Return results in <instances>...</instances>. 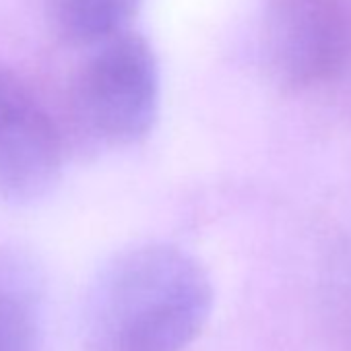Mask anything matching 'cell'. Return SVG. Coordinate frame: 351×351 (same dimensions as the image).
Returning a JSON list of instances; mask_svg holds the SVG:
<instances>
[{
	"mask_svg": "<svg viewBox=\"0 0 351 351\" xmlns=\"http://www.w3.org/2000/svg\"><path fill=\"white\" fill-rule=\"evenodd\" d=\"M215 304L203 263L171 244L118 252L93 279L83 312L89 351H184Z\"/></svg>",
	"mask_w": 351,
	"mask_h": 351,
	"instance_id": "obj_1",
	"label": "cell"
},
{
	"mask_svg": "<svg viewBox=\"0 0 351 351\" xmlns=\"http://www.w3.org/2000/svg\"><path fill=\"white\" fill-rule=\"evenodd\" d=\"M91 48L73 85L75 118L104 145H136L149 136L159 116L157 54L141 34L130 29Z\"/></svg>",
	"mask_w": 351,
	"mask_h": 351,
	"instance_id": "obj_2",
	"label": "cell"
},
{
	"mask_svg": "<svg viewBox=\"0 0 351 351\" xmlns=\"http://www.w3.org/2000/svg\"><path fill=\"white\" fill-rule=\"evenodd\" d=\"M62 136L23 79L0 60V197L44 199L62 171Z\"/></svg>",
	"mask_w": 351,
	"mask_h": 351,
	"instance_id": "obj_3",
	"label": "cell"
},
{
	"mask_svg": "<svg viewBox=\"0 0 351 351\" xmlns=\"http://www.w3.org/2000/svg\"><path fill=\"white\" fill-rule=\"evenodd\" d=\"M143 0H44L54 34L73 46H95L128 29Z\"/></svg>",
	"mask_w": 351,
	"mask_h": 351,
	"instance_id": "obj_4",
	"label": "cell"
},
{
	"mask_svg": "<svg viewBox=\"0 0 351 351\" xmlns=\"http://www.w3.org/2000/svg\"><path fill=\"white\" fill-rule=\"evenodd\" d=\"M0 351H40V302L21 265H0Z\"/></svg>",
	"mask_w": 351,
	"mask_h": 351,
	"instance_id": "obj_5",
	"label": "cell"
}]
</instances>
